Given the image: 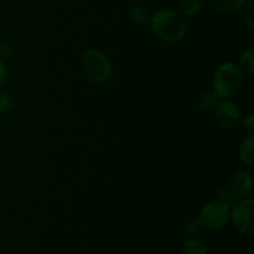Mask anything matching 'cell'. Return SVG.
<instances>
[{"mask_svg":"<svg viewBox=\"0 0 254 254\" xmlns=\"http://www.w3.org/2000/svg\"><path fill=\"white\" fill-rule=\"evenodd\" d=\"M130 17L135 24H145V22L150 21L151 19V15L149 12V10L144 6H138V7H134L130 12Z\"/></svg>","mask_w":254,"mask_h":254,"instance_id":"cell-14","label":"cell"},{"mask_svg":"<svg viewBox=\"0 0 254 254\" xmlns=\"http://www.w3.org/2000/svg\"><path fill=\"white\" fill-rule=\"evenodd\" d=\"M213 254H222V253H213Z\"/></svg>","mask_w":254,"mask_h":254,"instance_id":"cell-21","label":"cell"},{"mask_svg":"<svg viewBox=\"0 0 254 254\" xmlns=\"http://www.w3.org/2000/svg\"><path fill=\"white\" fill-rule=\"evenodd\" d=\"M81 67L86 78L93 83H104L112 76L111 61L99 50L91 49L84 52Z\"/></svg>","mask_w":254,"mask_h":254,"instance_id":"cell-3","label":"cell"},{"mask_svg":"<svg viewBox=\"0 0 254 254\" xmlns=\"http://www.w3.org/2000/svg\"><path fill=\"white\" fill-rule=\"evenodd\" d=\"M5 79H6V68L2 62H0V87L4 84Z\"/></svg>","mask_w":254,"mask_h":254,"instance_id":"cell-20","label":"cell"},{"mask_svg":"<svg viewBox=\"0 0 254 254\" xmlns=\"http://www.w3.org/2000/svg\"><path fill=\"white\" fill-rule=\"evenodd\" d=\"M216 10L222 12H235L245 6L247 0H207Z\"/></svg>","mask_w":254,"mask_h":254,"instance_id":"cell-8","label":"cell"},{"mask_svg":"<svg viewBox=\"0 0 254 254\" xmlns=\"http://www.w3.org/2000/svg\"><path fill=\"white\" fill-rule=\"evenodd\" d=\"M215 116L218 124L226 129H236L241 122L240 108L230 99H225L216 106Z\"/></svg>","mask_w":254,"mask_h":254,"instance_id":"cell-7","label":"cell"},{"mask_svg":"<svg viewBox=\"0 0 254 254\" xmlns=\"http://www.w3.org/2000/svg\"><path fill=\"white\" fill-rule=\"evenodd\" d=\"M252 190V179L247 171H240L231 176L226 186L217 192L218 201L227 206H235L240 201L247 198Z\"/></svg>","mask_w":254,"mask_h":254,"instance_id":"cell-4","label":"cell"},{"mask_svg":"<svg viewBox=\"0 0 254 254\" xmlns=\"http://www.w3.org/2000/svg\"><path fill=\"white\" fill-rule=\"evenodd\" d=\"M151 31L163 41L174 42L186 34V21L183 15L170 9L156 11L150 19Z\"/></svg>","mask_w":254,"mask_h":254,"instance_id":"cell-1","label":"cell"},{"mask_svg":"<svg viewBox=\"0 0 254 254\" xmlns=\"http://www.w3.org/2000/svg\"><path fill=\"white\" fill-rule=\"evenodd\" d=\"M254 202L252 198H245L233 206L232 221L235 227L245 236H253Z\"/></svg>","mask_w":254,"mask_h":254,"instance_id":"cell-6","label":"cell"},{"mask_svg":"<svg viewBox=\"0 0 254 254\" xmlns=\"http://www.w3.org/2000/svg\"><path fill=\"white\" fill-rule=\"evenodd\" d=\"M203 4H205V0H181V11L185 16H195L201 11Z\"/></svg>","mask_w":254,"mask_h":254,"instance_id":"cell-10","label":"cell"},{"mask_svg":"<svg viewBox=\"0 0 254 254\" xmlns=\"http://www.w3.org/2000/svg\"><path fill=\"white\" fill-rule=\"evenodd\" d=\"M11 52L12 49L9 42L0 41V62L4 64L5 61H7L10 59V56H11Z\"/></svg>","mask_w":254,"mask_h":254,"instance_id":"cell-17","label":"cell"},{"mask_svg":"<svg viewBox=\"0 0 254 254\" xmlns=\"http://www.w3.org/2000/svg\"><path fill=\"white\" fill-rule=\"evenodd\" d=\"M245 12H243V20L245 24L247 25L248 29H254V14H253V0H248V2L245 4Z\"/></svg>","mask_w":254,"mask_h":254,"instance_id":"cell-15","label":"cell"},{"mask_svg":"<svg viewBox=\"0 0 254 254\" xmlns=\"http://www.w3.org/2000/svg\"><path fill=\"white\" fill-rule=\"evenodd\" d=\"M243 127H245L246 130L250 133V135H252L254 133V117L253 114H248L247 118L243 122Z\"/></svg>","mask_w":254,"mask_h":254,"instance_id":"cell-19","label":"cell"},{"mask_svg":"<svg viewBox=\"0 0 254 254\" xmlns=\"http://www.w3.org/2000/svg\"><path fill=\"white\" fill-rule=\"evenodd\" d=\"M240 68L241 71L247 74L254 73V50L253 47H250L246 50L240 57Z\"/></svg>","mask_w":254,"mask_h":254,"instance_id":"cell-11","label":"cell"},{"mask_svg":"<svg viewBox=\"0 0 254 254\" xmlns=\"http://www.w3.org/2000/svg\"><path fill=\"white\" fill-rule=\"evenodd\" d=\"M254 139L252 135L246 138L240 145V159L247 165H252L254 161Z\"/></svg>","mask_w":254,"mask_h":254,"instance_id":"cell-9","label":"cell"},{"mask_svg":"<svg viewBox=\"0 0 254 254\" xmlns=\"http://www.w3.org/2000/svg\"><path fill=\"white\" fill-rule=\"evenodd\" d=\"M201 230H202V227H201L198 220H191L185 225V232L189 233V235H196Z\"/></svg>","mask_w":254,"mask_h":254,"instance_id":"cell-18","label":"cell"},{"mask_svg":"<svg viewBox=\"0 0 254 254\" xmlns=\"http://www.w3.org/2000/svg\"><path fill=\"white\" fill-rule=\"evenodd\" d=\"M231 217V208L221 201H212L201 210L198 222L208 231H218L225 227Z\"/></svg>","mask_w":254,"mask_h":254,"instance_id":"cell-5","label":"cell"},{"mask_svg":"<svg viewBox=\"0 0 254 254\" xmlns=\"http://www.w3.org/2000/svg\"><path fill=\"white\" fill-rule=\"evenodd\" d=\"M243 84V72L231 62L221 64L215 71L212 79L213 93L218 99H231L240 92Z\"/></svg>","mask_w":254,"mask_h":254,"instance_id":"cell-2","label":"cell"},{"mask_svg":"<svg viewBox=\"0 0 254 254\" xmlns=\"http://www.w3.org/2000/svg\"><path fill=\"white\" fill-rule=\"evenodd\" d=\"M217 104L218 98L215 93H205L197 101V109L200 112H211L215 111Z\"/></svg>","mask_w":254,"mask_h":254,"instance_id":"cell-12","label":"cell"},{"mask_svg":"<svg viewBox=\"0 0 254 254\" xmlns=\"http://www.w3.org/2000/svg\"><path fill=\"white\" fill-rule=\"evenodd\" d=\"M207 246L197 240L186 241L183 245L184 254H207Z\"/></svg>","mask_w":254,"mask_h":254,"instance_id":"cell-13","label":"cell"},{"mask_svg":"<svg viewBox=\"0 0 254 254\" xmlns=\"http://www.w3.org/2000/svg\"><path fill=\"white\" fill-rule=\"evenodd\" d=\"M14 103V98L7 92H0V113L10 111Z\"/></svg>","mask_w":254,"mask_h":254,"instance_id":"cell-16","label":"cell"}]
</instances>
